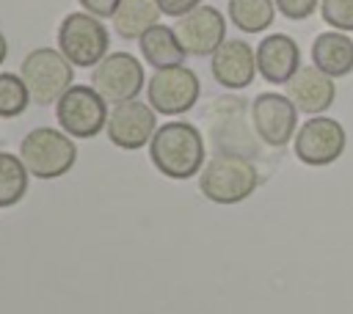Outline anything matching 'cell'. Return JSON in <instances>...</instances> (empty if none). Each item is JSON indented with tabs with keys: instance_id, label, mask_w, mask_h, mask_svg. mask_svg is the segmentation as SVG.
Returning a JSON list of instances; mask_svg holds the SVG:
<instances>
[{
	"instance_id": "6da1fadb",
	"label": "cell",
	"mask_w": 353,
	"mask_h": 314,
	"mask_svg": "<svg viewBox=\"0 0 353 314\" xmlns=\"http://www.w3.org/2000/svg\"><path fill=\"white\" fill-rule=\"evenodd\" d=\"M152 165L168 179H190L199 174L204 160V138L199 127L188 121H168L154 129L149 140Z\"/></svg>"
},
{
	"instance_id": "7a4b0ae2",
	"label": "cell",
	"mask_w": 353,
	"mask_h": 314,
	"mask_svg": "<svg viewBox=\"0 0 353 314\" xmlns=\"http://www.w3.org/2000/svg\"><path fill=\"white\" fill-rule=\"evenodd\" d=\"M259 185V171L251 157L218 151L212 160L204 163L199 176V190L212 204H240L245 201Z\"/></svg>"
},
{
	"instance_id": "3957f363",
	"label": "cell",
	"mask_w": 353,
	"mask_h": 314,
	"mask_svg": "<svg viewBox=\"0 0 353 314\" xmlns=\"http://www.w3.org/2000/svg\"><path fill=\"white\" fill-rule=\"evenodd\" d=\"M204 124L212 146L218 151H232V154H256V140H254V124H251V107L245 99L234 94H223L212 99L204 107Z\"/></svg>"
},
{
	"instance_id": "277c9868",
	"label": "cell",
	"mask_w": 353,
	"mask_h": 314,
	"mask_svg": "<svg viewBox=\"0 0 353 314\" xmlns=\"http://www.w3.org/2000/svg\"><path fill=\"white\" fill-rule=\"evenodd\" d=\"M19 77L25 80L30 99L36 105H52L58 102L74 80V66L61 50L52 47H36L30 50L19 63Z\"/></svg>"
},
{
	"instance_id": "5b68a950",
	"label": "cell",
	"mask_w": 353,
	"mask_h": 314,
	"mask_svg": "<svg viewBox=\"0 0 353 314\" xmlns=\"http://www.w3.org/2000/svg\"><path fill=\"white\" fill-rule=\"evenodd\" d=\"M19 157L25 168L39 179H58L66 171H72L77 160V146L72 135L52 127H36L30 129L19 143Z\"/></svg>"
},
{
	"instance_id": "8992f818",
	"label": "cell",
	"mask_w": 353,
	"mask_h": 314,
	"mask_svg": "<svg viewBox=\"0 0 353 314\" xmlns=\"http://www.w3.org/2000/svg\"><path fill=\"white\" fill-rule=\"evenodd\" d=\"M58 50L69 58L72 66H97L110 50L108 28L88 11H72L58 25Z\"/></svg>"
},
{
	"instance_id": "52a82bcc",
	"label": "cell",
	"mask_w": 353,
	"mask_h": 314,
	"mask_svg": "<svg viewBox=\"0 0 353 314\" xmlns=\"http://www.w3.org/2000/svg\"><path fill=\"white\" fill-rule=\"evenodd\" d=\"M55 118L72 138H97L108 127V102L94 85H72L55 102Z\"/></svg>"
},
{
	"instance_id": "ba28073f",
	"label": "cell",
	"mask_w": 353,
	"mask_h": 314,
	"mask_svg": "<svg viewBox=\"0 0 353 314\" xmlns=\"http://www.w3.org/2000/svg\"><path fill=\"white\" fill-rule=\"evenodd\" d=\"M201 94L199 74L188 69L185 63L168 66V69H154L149 83H146V96L154 113L160 116H182L188 113Z\"/></svg>"
},
{
	"instance_id": "9c48e42d",
	"label": "cell",
	"mask_w": 353,
	"mask_h": 314,
	"mask_svg": "<svg viewBox=\"0 0 353 314\" xmlns=\"http://www.w3.org/2000/svg\"><path fill=\"white\" fill-rule=\"evenodd\" d=\"M345 146H347V132L331 116H309L292 138L295 157L312 168L336 163L342 157Z\"/></svg>"
},
{
	"instance_id": "30bf717a",
	"label": "cell",
	"mask_w": 353,
	"mask_h": 314,
	"mask_svg": "<svg viewBox=\"0 0 353 314\" xmlns=\"http://www.w3.org/2000/svg\"><path fill=\"white\" fill-rule=\"evenodd\" d=\"M251 124L265 146L281 149L298 132V107L287 94L262 91L251 102Z\"/></svg>"
},
{
	"instance_id": "8fae6325",
	"label": "cell",
	"mask_w": 353,
	"mask_h": 314,
	"mask_svg": "<svg viewBox=\"0 0 353 314\" xmlns=\"http://www.w3.org/2000/svg\"><path fill=\"white\" fill-rule=\"evenodd\" d=\"M143 66L132 52H108L91 72V85L105 102H130L143 88Z\"/></svg>"
},
{
	"instance_id": "7c38bea8",
	"label": "cell",
	"mask_w": 353,
	"mask_h": 314,
	"mask_svg": "<svg viewBox=\"0 0 353 314\" xmlns=\"http://www.w3.org/2000/svg\"><path fill=\"white\" fill-rule=\"evenodd\" d=\"M174 30L188 55L207 58L226 41V17L215 6H199L179 17Z\"/></svg>"
},
{
	"instance_id": "4fadbf2b",
	"label": "cell",
	"mask_w": 353,
	"mask_h": 314,
	"mask_svg": "<svg viewBox=\"0 0 353 314\" xmlns=\"http://www.w3.org/2000/svg\"><path fill=\"white\" fill-rule=\"evenodd\" d=\"M157 129V116L154 107L138 99L130 102H119L113 105V110L108 113V138L113 146L119 149H143L149 146L152 135Z\"/></svg>"
},
{
	"instance_id": "5bb4252c",
	"label": "cell",
	"mask_w": 353,
	"mask_h": 314,
	"mask_svg": "<svg viewBox=\"0 0 353 314\" xmlns=\"http://www.w3.org/2000/svg\"><path fill=\"white\" fill-rule=\"evenodd\" d=\"M210 72L218 85L229 91H243L254 83L256 72V50L245 39H226L210 55Z\"/></svg>"
},
{
	"instance_id": "9a60e30c",
	"label": "cell",
	"mask_w": 353,
	"mask_h": 314,
	"mask_svg": "<svg viewBox=\"0 0 353 314\" xmlns=\"http://www.w3.org/2000/svg\"><path fill=\"white\" fill-rule=\"evenodd\" d=\"M301 69V47L287 33H270L256 44V72L270 85H287Z\"/></svg>"
},
{
	"instance_id": "2e32d148",
	"label": "cell",
	"mask_w": 353,
	"mask_h": 314,
	"mask_svg": "<svg viewBox=\"0 0 353 314\" xmlns=\"http://www.w3.org/2000/svg\"><path fill=\"white\" fill-rule=\"evenodd\" d=\"M284 94L292 99L298 113L323 116L336 99V83H334V77H328L325 72H320L312 63V66H301L295 72V77L287 83Z\"/></svg>"
},
{
	"instance_id": "e0dca14e",
	"label": "cell",
	"mask_w": 353,
	"mask_h": 314,
	"mask_svg": "<svg viewBox=\"0 0 353 314\" xmlns=\"http://www.w3.org/2000/svg\"><path fill=\"white\" fill-rule=\"evenodd\" d=\"M312 63L328 77H347L353 72V39L342 30H323L312 41Z\"/></svg>"
},
{
	"instance_id": "ac0fdd59",
	"label": "cell",
	"mask_w": 353,
	"mask_h": 314,
	"mask_svg": "<svg viewBox=\"0 0 353 314\" xmlns=\"http://www.w3.org/2000/svg\"><path fill=\"white\" fill-rule=\"evenodd\" d=\"M141 55L152 69H168V66H179L185 61V47L176 39V30L168 25H152L141 39H138Z\"/></svg>"
},
{
	"instance_id": "d6986e66",
	"label": "cell",
	"mask_w": 353,
	"mask_h": 314,
	"mask_svg": "<svg viewBox=\"0 0 353 314\" xmlns=\"http://www.w3.org/2000/svg\"><path fill=\"white\" fill-rule=\"evenodd\" d=\"M160 8L154 0H121L113 14V30L121 39H141L152 25L160 22Z\"/></svg>"
},
{
	"instance_id": "ffe728a7",
	"label": "cell",
	"mask_w": 353,
	"mask_h": 314,
	"mask_svg": "<svg viewBox=\"0 0 353 314\" xmlns=\"http://www.w3.org/2000/svg\"><path fill=\"white\" fill-rule=\"evenodd\" d=\"M226 14L240 33H265L276 19V0H229Z\"/></svg>"
},
{
	"instance_id": "44dd1931",
	"label": "cell",
	"mask_w": 353,
	"mask_h": 314,
	"mask_svg": "<svg viewBox=\"0 0 353 314\" xmlns=\"http://www.w3.org/2000/svg\"><path fill=\"white\" fill-rule=\"evenodd\" d=\"M30 171L25 168L19 154L0 151V209H8L19 204L28 193V179Z\"/></svg>"
},
{
	"instance_id": "7402d4cb",
	"label": "cell",
	"mask_w": 353,
	"mask_h": 314,
	"mask_svg": "<svg viewBox=\"0 0 353 314\" xmlns=\"http://www.w3.org/2000/svg\"><path fill=\"white\" fill-rule=\"evenodd\" d=\"M30 91L25 80L14 72H0V118H17L30 105Z\"/></svg>"
},
{
	"instance_id": "603a6c76",
	"label": "cell",
	"mask_w": 353,
	"mask_h": 314,
	"mask_svg": "<svg viewBox=\"0 0 353 314\" xmlns=\"http://www.w3.org/2000/svg\"><path fill=\"white\" fill-rule=\"evenodd\" d=\"M320 17L328 28L353 33V0H320Z\"/></svg>"
},
{
	"instance_id": "cb8c5ba5",
	"label": "cell",
	"mask_w": 353,
	"mask_h": 314,
	"mask_svg": "<svg viewBox=\"0 0 353 314\" xmlns=\"http://www.w3.org/2000/svg\"><path fill=\"white\" fill-rule=\"evenodd\" d=\"M320 8V0H276V11L292 22L309 19Z\"/></svg>"
},
{
	"instance_id": "d4e9b609",
	"label": "cell",
	"mask_w": 353,
	"mask_h": 314,
	"mask_svg": "<svg viewBox=\"0 0 353 314\" xmlns=\"http://www.w3.org/2000/svg\"><path fill=\"white\" fill-rule=\"evenodd\" d=\"M154 3H157L160 14L174 17V19H179V17L190 14L193 8H199V6H201V0H154Z\"/></svg>"
},
{
	"instance_id": "484cf974",
	"label": "cell",
	"mask_w": 353,
	"mask_h": 314,
	"mask_svg": "<svg viewBox=\"0 0 353 314\" xmlns=\"http://www.w3.org/2000/svg\"><path fill=\"white\" fill-rule=\"evenodd\" d=\"M77 3L83 6V11H88V14L99 17V19H105V17L113 19L116 8L121 6V0H77Z\"/></svg>"
},
{
	"instance_id": "4316f807",
	"label": "cell",
	"mask_w": 353,
	"mask_h": 314,
	"mask_svg": "<svg viewBox=\"0 0 353 314\" xmlns=\"http://www.w3.org/2000/svg\"><path fill=\"white\" fill-rule=\"evenodd\" d=\"M6 55H8V41H6V36H3V30H0V63L6 61Z\"/></svg>"
}]
</instances>
